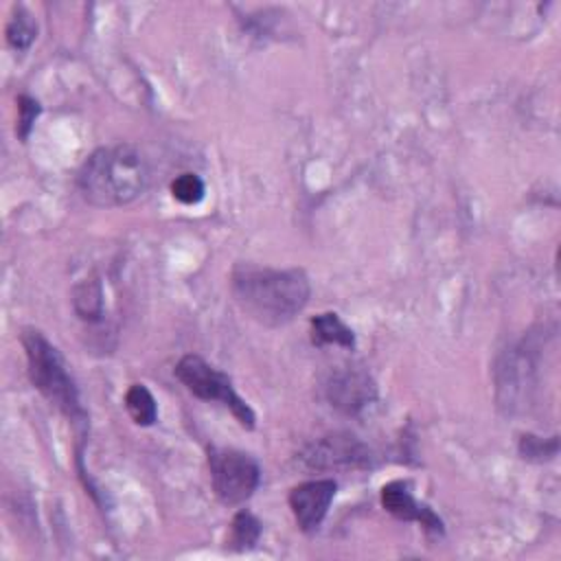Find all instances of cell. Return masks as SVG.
<instances>
[{
	"mask_svg": "<svg viewBox=\"0 0 561 561\" xmlns=\"http://www.w3.org/2000/svg\"><path fill=\"white\" fill-rule=\"evenodd\" d=\"M232 296L239 307L265 327L287 324L298 316L311 296L309 278L302 270H274L237 265L230 276Z\"/></svg>",
	"mask_w": 561,
	"mask_h": 561,
	"instance_id": "obj_1",
	"label": "cell"
},
{
	"mask_svg": "<svg viewBox=\"0 0 561 561\" xmlns=\"http://www.w3.org/2000/svg\"><path fill=\"white\" fill-rule=\"evenodd\" d=\"M149 184V167L131 145L96 149L79 169L77 186L85 202L103 208L125 206Z\"/></svg>",
	"mask_w": 561,
	"mask_h": 561,
	"instance_id": "obj_2",
	"label": "cell"
},
{
	"mask_svg": "<svg viewBox=\"0 0 561 561\" xmlns=\"http://www.w3.org/2000/svg\"><path fill=\"white\" fill-rule=\"evenodd\" d=\"M22 346L28 362V377L33 386L55 403L68 419L85 421V412L79 403L77 386L66 368L64 357L59 351L39 333V331H24Z\"/></svg>",
	"mask_w": 561,
	"mask_h": 561,
	"instance_id": "obj_3",
	"label": "cell"
},
{
	"mask_svg": "<svg viewBox=\"0 0 561 561\" xmlns=\"http://www.w3.org/2000/svg\"><path fill=\"white\" fill-rule=\"evenodd\" d=\"M175 377L195 397H199L204 401H219L221 405H226L232 412V416L243 427H248V430L254 427L256 416H254L252 408L234 392L228 375H224L221 370L210 366L199 355H184L175 366Z\"/></svg>",
	"mask_w": 561,
	"mask_h": 561,
	"instance_id": "obj_4",
	"label": "cell"
},
{
	"mask_svg": "<svg viewBox=\"0 0 561 561\" xmlns=\"http://www.w3.org/2000/svg\"><path fill=\"white\" fill-rule=\"evenodd\" d=\"M208 467L213 489L217 497L228 506L243 504L248 497H252L261 480L259 465L248 454L237 449L210 447Z\"/></svg>",
	"mask_w": 561,
	"mask_h": 561,
	"instance_id": "obj_5",
	"label": "cell"
},
{
	"mask_svg": "<svg viewBox=\"0 0 561 561\" xmlns=\"http://www.w3.org/2000/svg\"><path fill=\"white\" fill-rule=\"evenodd\" d=\"M300 462L309 471H335V469H366L370 467V449L351 434H329L311 443L300 456Z\"/></svg>",
	"mask_w": 561,
	"mask_h": 561,
	"instance_id": "obj_6",
	"label": "cell"
},
{
	"mask_svg": "<svg viewBox=\"0 0 561 561\" xmlns=\"http://www.w3.org/2000/svg\"><path fill=\"white\" fill-rule=\"evenodd\" d=\"M337 491L335 480L331 478H320V480H309L291 489L289 493V508L296 517V524L302 533L311 535L320 528L329 504L333 502Z\"/></svg>",
	"mask_w": 561,
	"mask_h": 561,
	"instance_id": "obj_7",
	"label": "cell"
},
{
	"mask_svg": "<svg viewBox=\"0 0 561 561\" xmlns=\"http://www.w3.org/2000/svg\"><path fill=\"white\" fill-rule=\"evenodd\" d=\"M377 394L375 381L359 368H344L331 375L327 381V397L331 405L346 414H357Z\"/></svg>",
	"mask_w": 561,
	"mask_h": 561,
	"instance_id": "obj_8",
	"label": "cell"
},
{
	"mask_svg": "<svg viewBox=\"0 0 561 561\" xmlns=\"http://www.w3.org/2000/svg\"><path fill=\"white\" fill-rule=\"evenodd\" d=\"M381 506L399 517V519H405V522H419L421 526L430 528V530H436V533H443V522L432 513V508H427L425 504H419L408 486V482H401V480H394V482H388L383 489H381Z\"/></svg>",
	"mask_w": 561,
	"mask_h": 561,
	"instance_id": "obj_9",
	"label": "cell"
},
{
	"mask_svg": "<svg viewBox=\"0 0 561 561\" xmlns=\"http://www.w3.org/2000/svg\"><path fill=\"white\" fill-rule=\"evenodd\" d=\"M311 342L316 346L324 344H335L344 348L355 346V335L353 331L340 320L337 313H320L311 320Z\"/></svg>",
	"mask_w": 561,
	"mask_h": 561,
	"instance_id": "obj_10",
	"label": "cell"
},
{
	"mask_svg": "<svg viewBox=\"0 0 561 561\" xmlns=\"http://www.w3.org/2000/svg\"><path fill=\"white\" fill-rule=\"evenodd\" d=\"M125 408L138 425H153L158 419L156 399L142 383L129 386V390L125 392Z\"/></svg>",
	"mask_w": 561,
	"mask_h": 561,
	"instance_id": "obj_11",
	"label": "cell"
},
{
	"mask_svg": "<svg viewBox=\"0 0 561 561\" xmlns=\"http://www.w3.org/2000/svg\"><path fill=\"white\" fill-rule=\"evenodd\" d=\"M75 311L85 320H99L103 313V294L99 280H85L75 287Z\"/></svg>",
	"mask_w": 561,
	"mask_h": 561,
	"instance_id": "obj_12",
	"label": "cell"
},
{
	"mask_svg": "<svg viewBox=\"0 0 561 561\" xmlns=\"http://www.w3.org/2000/svg\"><path fill=\"white\" fill-rule=\"evenodd\" d=\"M35 33H37V26L31 20V13L20 7L13 13V18L9 20V24H7V42H9V46H13L15 50L22 53V50H26L33 44Z\"/></svg>",
	"mask_w": 561,
	"mask_h": 561,
	"instance_id": "obj_13",
	"label": "cell"
},
{
	"mask_svg": "<svg viewBox=\"0 0 561 561\" xmlns=\"http://www.w3.org/2000/svg\"><path fill=\"white\" fill-rule=\"evenodd\" d=\"M261 537V522L248 513V511H239L232 519V530H230V543L237 550H248L252 548Z\"/></svg>",
	"mask_w": 561,
	"mask_h": 561,
	"instance_id": "obj_14",
	"label": "cell"
},
{
	"mask_svg": "<svg viewBox=\"0 0 561 561\" xmlns=\"http://www.w3.org/2000/svg\"><path fill=\"white\" fill-rule=\"evenodd\" d=\"M204 182L199 175L195 173H180L173 182H171V193L178 202L191 206V204H197L202 202L204 197Z\"/></svg>",
	"mask_w": 561,
	"mask_h": 561,
	"instance_id": "obj_15",
	"label": "cell"
},
{
	"mask_svg": "<svg viewBox=\"0 0 561 561\" xmlns=\"http://www.w3.org/2000/svg\"><path fill=\"white\" fill-rule=\"evenodd\" d=\"M557 436H552L548 443L537 438V436H522V443H519V454L524 458H530V460H543V458H554L557 456Z\"/></svg>",
	"mask_w": 561,
	"mask_h": 561,
	"instance_id": "obj_16",
	"label": "cell"
},
{
	"mask_svg": "<svg viewBox=\"0 0 561 561\" xmlns=\"http://www.w3.org/2000/svg\"><path fill=\"white\" fill-rule=\"evenodd\" d=\"M18 114H20L18 116V136L22 140H26L31 134V127L39 114V103L35 99L22 94V96H18Z\"/></svg>",
	"mask_w": 561,
	"mask_h": 561,
	"instance_id": "obj_17",
	"label": "cell"
}]
</instances>
